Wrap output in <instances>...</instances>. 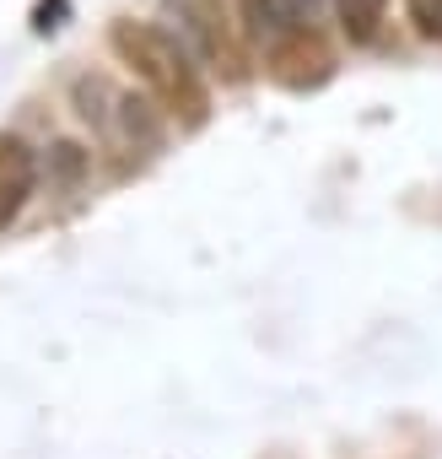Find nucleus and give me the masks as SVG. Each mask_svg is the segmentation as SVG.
<instances>
[{"instance_id":"f257e3e1","label":"nucleus","mask_w":442,"mask_h":459,"mask_svg":"<svg viewBox=\"0 0 442 459\" xmlns=\"http://www.w3.org/2000/svg\"><path fill=\"white\" fill-rule=\"evenodd\" d=\"M108 44H114V55L151 87V98H157L173 119H183V125H200V119H205V108H210L205 82H200V71L189 65V55H183L162 28H151V22H114Z\"/></svg>"},{"instance_id":"6e6552de","label":"nucleus","mask_w":442,"mask_h":459,"mask_svg":"<svg viewBox=\"0 0 442 459\" xmlns=\"http://www.w3.org/2000/svg\"><path fill=\"white\" fill-rule=\"evenodd\" d=\"M313 6H319V0H297V12H313Z\"/></svg>"},{"instance_id":"7ed1b4c3","label":"nucleus","mask_w":442,"mask_h":459,"mask_svg":"<svg viewBox=\"0 0 442 459\" xmlns=\"http://www.w3.org/2000/svg\"><path fill=\"white\" fill-rule=\"evenodd\" d=\"M189 17H194V33H200L205 55L216 60V71H227V82H243L249 76V55H243L238 28L227 17V0H189Z\"/></svg>"},{"instance_id":"f03ea898","label":"nucleus","mask_w":442,"mask_h":459,"mask_svg":"<svg viewBox=\"0 0 442 459\" xmlns=\"http://www.w3.org/2000/svg\"><path fill=\"white\" fill-rule=\"evenodd\" d=\"M329 71H335V55H329V44L313 28H286L281 39H270V76L281 87L302 92V87L329 82Z\"/></svg>"},{"instance_id":"39448f33","label":"nucleus","mask_w":442,"mask_h":459,"mask_svg":"<svg viewBox=\"0 0 442 459\" xmlns=\"http://www.w3.org/2000/svg\"><path fill=\"white\" fill-rule=\"evenodd\" d=\"M383 6H388V0H335V12H340V28H345V39H351V44H367V39H378Z\"/></svg>"},{"instance_id":"423d86ee","label":"nucleus","mask_w":442,"mask_h":459,"mask_svg":"<svg viewBox=\"0 0 442 459\" xmlns=\"http://www.w3.org/2000/svg\"><path fill=\"white\" fill-rule=\"evenodd\" d=\"M249 17H254V28L259 33H270V39H281L286 28H297V0H249Z\"/></svg>"},{"instance_id":"0eeeda50","label":"nucleus","mask_w":442,"mask_h":459,"mask_svg":"<svg viewBox=\"0 0 442 459\" xmlns=\"http://www.w3.org/2000/svg\"><path fill=\"white\" fill-rule=\"evenodd\" d=\"M404 6H410V22L421 28V39L442 44V0H404Z\"/></svg>"},{"instance_id":"20e7f679","label":"nucleus","mask_w":442,"mask_h":459,"mask_svg":"<svg viewBox=\"0 0 442 459\" xmlns=\"http://www.w3.org/2000/svg\"><path fill=\"white\" fill-rule=\"evenodd\" d=\"M33 178H38V168H33V152L17 141V135H0V233L22 216V205H28V195H33Z\"/></svg>"}]
</instances>
